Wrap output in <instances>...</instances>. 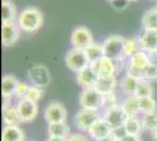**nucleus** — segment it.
I'll return each mask as SVG.
<instances>
[{"instance_id": "1", "label": "nucleus", "mask_w": 157, "mask_h": 141, "mask_svg": "<svg viewBox=\"0 0 157 141\" xmlns=\"http://www.w3.org/2000/svg\"><path fill=\"white\" fill-rule=\"evenodd\" d=\"M44 17L39 8L34 6L26 7L21 11L18 17V24H19L21 31L26 33L36 32L40 27L42 26Z\"/></svg>"}, {"instance_id": "2", "label": "nucleus", "mask_w": 157, "mask_h": 141, "mask_svg": "<svg viewBox=\"0 0 157 141\" xmlns=\"http://www.w3.org/2000/svg\"><path fill=\"white\" fill-rule=\"evenodd\" d=\"M90 67L98 73V76L117 75L124 68V61L123 59H110L105 55L98 61L90 64Z\"/></svg>"}, {"instance_id": "3", "label": "nucleus", "mask_w": 157, "mask_h": 141, "mask_svg": "<svg viewBox=\"0 0 157 141\" xmlns=\"http://www.w3.org/2000/svg\"><path fill=\"white\" fill-rule=\"evenodd\" d=\"M124 41L121 35H110L102 42V48L105 57L110 59H124Z\"/></svg>"}, {"instance_id": "4", "label": "nucleus", "mask_w": 157, "mask_h": 141, "mask_svg": "<svg viewBox=\"0 0 157 141\" xmlns=\"http://www.w3.org/2000/svg\"><path fill=\"white\" fill-rule=\"evenodd\" d=\"M78 104L81 108L98 112L101 108H103V94L98 92L95 87L82 89L78 96Z\"/></svg>"}, {"instance_id": "5", "label": "nucleus", "mask_w": 157, "mask_h": 141, "mask_svg": "<svg viewBox=\"0 0 157 141\" xmlns=\"http://www.w3.org/2000/svg\"><path fill=\"white\" fill-rule=\"evenodd\" d=\"M65 61L66 66L75 73L81 72L82 69H85L90 65L85 49H80V48H75V47L71 48L67 52L65 57Z\"/></svg>"}, {"instance_id": "6", "label": "nucleus", "mask_w": 157, "mask_h": 141, "mask_svg": "<svg viewBox=\"0 0 157 141\" xmlns=\"http://www.w3.org/2000/svg\"><path fill=\"white\" fill-rule=\"evenodd\" d=\"M27 78L32 85L41 88L47 87L52 80L49 69L45 65H41V64H36V65H33L32 67H29Z\"/></svg>"}, {"instance_id": "7", "label": "nucleus", "mask_w": 157, "mask_h": 141, "mask_svg": "<svg viewBox=\"0 0 157 141\" xmlns=\"http://www.w3.org/2000/svg\"><path fill=\"white\" fill-rule=\"evenodd\" d=\"M113 128L121 127V126H124L125 121L129 118L128 113L125 112V109L123 108L122 105H114L111 107L105 108L103 116H102Z\"/></svg>"}, {"instance_id": "8", "label": "nucleus", "mask_w": 157, "mask_h": 141, "mask_svg": "<svg viewBox=\"0 0 157 141\" xmlns=\"http://www.w3.org/2000/svg\"><path fill=\"white\" fill-rule=\"evenodd\" d=\"M71 42L73 47L80 48V49H86L92 44H94V38L93 33L89 28L85 26H78L74 28L71 35Z\"/></svg>"}, {"instance_id": "9", "label": "nucleus", "mask_w": 157, "mask_h": 141, "mask_svg": "<svg viewBox=\"0 0 157 141\" xmlns=\"http://www.w3.org/2000/svg\"><path fill=\"white\" fill-rule=\"evenodd\" d=\"M101 116L96 111L87 109V108H81L74 116V123L78 129L82 132H88L93 123L96 120H98Z\"/></svg>"}, {"instance_id": "10", "label": "nucleus", "mask_w": 157, "mask_h": 141, "mask_svg": "<svg viewBox=\"0 0 157 141\" xmlns=\"http://www.w3.org/2000/svg\"><path fill=\"white\" fill-rule=\"evenodd\" d=\"M15 107H17L18 112H19L21 122H32L38 116L39 109H38L36 102L29 100L28 98L19 99Z\"/></svg>"}, {"instance_id": "11", "label": "nucleus", "mask_w": 157, "mask_h": 141, "mask_svg": "<svg viewBox=\"0 0 157 141\" xmlns=\"http://www.w3.org/2000/svg\"><path fill=\"white\" fill-rule=\"evenodd\" d=\"M20 28L19 24H15V21L2 22L1 26V41L5 47L13 46L20 38Z\"/></svg>"}, {"instance_id": "12", "label": "nucleus", "mask_w": 157, "mask_h": 141, "mask_svg": "<svg viewBox=\"0 0 157 141\" xmlns=\"http://www.w3.org/2000/svg\"><path fill=\"white\" fill-rule=\"evenodd\" d=\"M111 132H113V127L101 116L90 126L87 133L95 141H101L110 138Z\"/></svg>"}, {"instance_id": "13", "label": "nucleus", "mask_w": 157, "mask_h": 141, "mask_svg": "<svg viewBox=\"0 0 157 141\" xmlns=\"http://www.w3.org/2000/svg\"><path fill=\"white\" fill-rule=\"evenodd\" d=\"M44 116L46 119L47 123L66 121V119H67V109H66V107L61 102L53 101L45 109Z\"/></svg>"}, {"instance_id": "14", "label": "nucleus", "mask_w": 157, "mask_h": 141, "mask_svg": "<svg viewBox=\"0 0 157 141\" xmlns=\"http://www.w3.org/2000/svg\"><path fill=\"white\" fill-rule=\"evenodd\" d=\"M98 80V73L90 67V65L87 68L82 69L81 72L76 73V82L82 89L87 88H94L96 86V82Z\"/></svg>"}, {"instance_id": "15", "label": "nucleus", "mask_w": 157, "mask_h": 141, "mask_svg": "<svg viewBox=\"0 0 157 141\" xmlns=\"http://www.w3.org/2000/svg\"><path fill=\"white\" fill-rule=\"evenodd\" d=\"M138 42L141 49L149 54L157 53V31H145L140 35Z\"/></svg>"}, {"instance_id": "16", "label": "nucleus", "mask_w": 157, "mask_h": 141, "mask_svg": "<svg viewBox=\"0 0 157 141\" xmlns=\"http://www.w3.org/2000/svg\"><path fill=\"white\" fill-rule=\"evenodd\" d=\"M117 86L118 84L116 75H110V76H98V80L96 82L95 88L102 94H107L115 92Z\"/></svg>"}, {"instance_id": "17", "label": "nucleus", "mask_w": 157, "mask_h": 141, "mask_svg": "<svg viewBox=\"0 0 157 141\" xmlns=\"http://www.w3.org/2000/svg\"><path fill=\"white\" fill-rule=\"evenodd\" d=\"M18 82H19V80L14 75H12V74L4 75L2 80H1V94H2V98H11V96H13Z\"/></svg>"}, {"instance_id": "18", "label": "nucleus", "mask_w": 157, "mask_h": 141, "mask_svg": "<svg viewBox=\"0 0 157 141\" xmlns=\"http://www.w3.org/2000/svg\"><path fill=\"white\" fill-rule=\"evenodd\" d=\"M25 134L19 126H5L1 133V141H24Z\"/></svg>"}, {"instance_id": "19", "label": "nucleus", "mask_w": 157, "mask_h": 141, "mask_svg": "<svg viewBox=\"0 0 157 141\" xmlns=\"http://www.w3.org/2000/svg\"><path fill=\"white\" fill-rule=\"evenodd\" d=\"M124 127L128 134L136 135V136H140L144 131L142 119L138 118V115H130L125 121Z\"/></svg>"}, {"instance_id": "20", "label": "nucleus", "mask_w": 157, "mask_h": 141, "mask_svg": "<svg viewBox=\"0 0 157 141\" xmlns=\"http://www.w3.org/2000/svg\"><path fill=\"white\" fill-rule=\"evenodd\" d=\"M142 27L145 31H157V10H147L142 15Z\"/></svg>"}, {"instance_id": "21", "label": "nucleus", "mask_w": 157, "mask_h": 141, "mask_svg": "<svg viewBox=\"0 0 157 141\" xmlns=\"http://www.w3.org/2000/svg\"><path fill=\"white\" fill-rule=\"evenodd\" d=\"M17 18V8L12 0L1 1V20L2 22L14 21Z\"/></svg>"}, {"instance_id": "22", "label": "nucleus", "mask_w": 157, "mask_h": 141, "mask_svg": "<svg viewBox=\"0 0 157 141\" xmlns=\"http://www.w3.org/2000/svg\"><path fill=\"white\" fill-rule=\"evenodd\" d=\"M69 134H71V129L66 121L48 123V135L49 136L67 138V136H69Z\"/></svg>"}, {"instance_id": "23", "label": "nucleus", "mask_w": 157, "mask_h": 141, "mask_svg": "<svg viewBox=\"0 0 157 141\" xmlns=\"http://www.w3.org/2000/svg\"><path fill=\"white\" fill-rule=\"evenodd\" d=\"M151 62V59L147 52L144 51H140L137 53H135L132 57L129 58V62L128 65H130L132 67L138 68V69H144Z\"/></svg>"}, {"instance_id": "24", "label": "nucleus", "mask_w": 157, "mask_h": 141, "mask_svg": "<svg viewBox=\"0 0 157 141\" xmlns=\"http://www.w3.org/2000/svg\"><path fill=\"white\" fill-rule=\"evenodd\" d=\"M137 82L138 80H136V79H134V78H131V76L125 74L124 76L121 79V81H120L118 87H120L122 93L125 94L127 96H129V95H134L135 94Z\"/></svg>"}, {"instance_id": "25", "label": "nucleus", "mask_w": 157, "mask_h": 141, "mask_svg": "<svg viewBox=\"0 0 157 141\" xmlns=\"http://www.w3.org/2000/svg\"><path fill=\"white\" fill-rule=\"evenodd\" d=\"M2 121L5 123V126H19V123L21 122L20 119L19 112L17 107H10L2 111Z\"/></svg>"}, {"instance_id": "26", "label": "nucleus", "mask_w": 157, "mask_h": 141, "mask_svg": "<svg viewBox=\"0 0 157 141\" xmlns=\"http://www.w3.org/2000/svg\"><path fill=\"white\" fill-rule=\"evenodd\" d=\"M123 108L125 109V112L128 113V115H138V113H141V108H140V98L135 96V95H129L127 96L122 104Z\"/></svg>"}, {"instance_id": "27", "label": "nucleus", "mask_w": 157, "mask_h": 141, "mask_svg": "<svg viewBox=\"0 0 157 141\" xmlns=\"http://www.w3.org/2000/svg\"><path fill=\"white\" fill-rule=\"evenodd\" d=\"M135 96L137 98H148V96H152L154 95V88L151 86L150 81L142 79L138 80L137 86H136V91H135Z\"/></svg>"}, {"instance_id": "28", "label": "nucleus", "mask_w": 157, "mask_h": 141, "mask_svg": "<svg viewBox=\"0 0 157 141\" xmlns=\"http://www.w3.org/2000/svg\"><path fill=\"white\" fill-rule=\"evenodd\" d=\"M85 52L87 54V58H88V60H89L90 64L95 62V61H98L102 57H105L102 45L96 44V42L92 44L89 47H87L85 49Z\"/></svg>"}, {"instance_id": "29", "label": "nucleus", "mask_w": 157, "mask_h": 141, "mask_svg": "<svg viewBox=\"0 0 157 141\" xmlns=\"http://www.w3.org/2000/svg\"><path fill=\"white\" fill-rule=\"evenodd\" d=\"M140 108H141V113L143 115L157 113V104L156 101L152 99V96L140 98Z\"/></svg>"}, {"instance_id": "30", "label": "nucleus", "mask_w": 157, "mask_h": 141, "mask_svg": "<svg viewBox=\"0 0 157 141\" xmlns=\"http://www.w3.org/2000/svg\"><path fill=\"white\" fill-rule=\"evenodd\" d=\"M141 49L140 42L137 39L135 38H130V39H125L124 41V58H130L135 53H137Z\"/></svg>"}, {"instance_id": "31", "label": "nucleus", "mask_w": 157, "mask_h": 141, "mask_svg": "<svg viewBox=\"0 0 157 141\" xmlns=\"http://www.w3.org/2000/svg\"><path fill=\"white\" fill-rule=\"evenodd\" d=\"M44 94H45V92H44V88L38 87V86H34V85H31V86H29V88H28V92H27L26 98H28L29 100L38 102L39 100H41V99H42Z\"/></svg>"}, {"instance_id": "32", "label": "nucleus", "mask_w": 157, "mask_h": 141, "mask_svg": "<svg viewBox=\"0 0 157 141\" xmlns=\"http://www.w3.org/2000/svg\"><path fill=\"white\" fill-rule=\"evenodd\" d=\"M143 76L145 80H156L157 79V64L151 61L150 64L143 69Z\"/></svg>"}, {"instance_id": "33", "label": "nucleus", "mask_w": 157, "mask_h": 141, "mask_svg": "<svg viewBox=\"0 0 157 141\" xmlns=\"http://www.w3.org/2000/svg\"><path fill=\"white\" fill-rule=\"evenodd\" d=\"M142 122H143L144 131H150L151 132V131L157 126V113L156 114L143 115Z\"/></svg>"}, {"instance_id": "34", "label": "nucleus", "mask_w": 157, "mask_h": 141, "mask_svg": "<svg viewBox=\"0 0 157 141\" xmlns=\"http://www.w3.org/2000/svg\"><path fill=\"white\" fill-rule=\"evenodd\" d=\"M28 88H29V85H28L27 82H25V81H19L18 85H17V88H15L14 95H15L18 99L26 98L27 92H28Z\"/></svg>"}, {"instance_id": "35", "label": "nucleus", "mask_w": 157, "mask_h": 141, "mask_svg": "<svg viewBox=\"0 0 157 141\" xmlns=\"http://www.w3.org/2000/svg\"><path fill=\"white\" fill-rule=\"evenodd\" d=\"M116 101H117L116 92L103 94V108H108L114 106V105H116Z\"/></svg>"}, {"instance_id": "36", "label": "nucleus", "mask_w": 157, "mask_h": 141, "mask_svg": "<svg viewBox=\"0 0 157 141\" xmlns=\"http://www.w3.org/2000/svg\"><path fill=\"white\" fill-rule=\"evenodd\" d=\"M127 134H128V133H127V131H125L124 126L113 128V132H111L110 139L113 141H120L121 139H122V138H124Z\"/></svg>"}, {"instance_id": "37", "label": "nucleus", "mask_w": 157, "mask_h": 141, "mask_svg": "<svg viewBox=\"0 0 157 141\" xmlns=\"http://www.w3.org/2000/svg\"><path fill=\"white\" fill-rule=\"evenodd\" d=\"M125 74L131 76V78H134V79H136V80H142V79H144L143 69H138V68L132 67L130 65H128V67H127V73Z\"/></svg>"}, {"instance_id": "38", "label": "nucleus", "mask_w": 157, "mask_h": 141, "mask_svg": "<svg viewBox=\"0 0 157 141\" xmlns=\"http://www.w3.org/2000/svg\"><path fill=\"white\" fill-rule=\"evenodd\" d=\"M66 141H88V139L81 133H73L66 138Z\"/></svg>"}, {"instance_id": "39", "label": "nucleus", "mask_w": 157, "mask_h": 141, "mask_svg": "<svg viewBox=\"0 0 157 141\" xmlns=\"http://www.w3.org/2000/svg\"><path fill=\"white\" fill-rule=\"evenodd\" d=\"M120 141H143L141 139V136H136V135H129L127 134L124 138H122Z\"/></svg>"}, {"instance_id": "40", "label": "nucleus", "mask_w": 157, "mask_h": 141, "mask_svg": "<svg viewBox=\"0 0 157 141\" xmlns=\"http://www.w3.org/2000/svg\"><path fill=\"white\" fill-rule=\"evenodd\" d=\"M12 107V101L11 98H4L2 99V111H5L7 108Z\"/></svg>"}, {"instance_id": "41", "label": "nucleus", "mask_w": 157, "mask_h": 141, "mask_svg": "<svg viewBox=\"0 0 157 141\" xmlns=\"http://www.w3.org/2000/svg\"><path fill=\"white\" fill-rule=\"evenodd\" d=\"M46 141H66V138H61V136H48Z\"/></svg>"}, {"instance_id": "42", "label": "nucleus", "mask_w": 157, "mask_h": 141, "mask_svg": "<svg viewBox=\"0 0 157 141\" xmlns=\"http://www.w3.org/2000/svg\"><path fill=\"white\" fill-rule=\"evenodd\" d=\"M150 133H151V138H152V140L157 141V126L151 131Z\"/></svg>"}, {"instance_id": "43", "label": "nucleus", "mask_w": 157, "mask_h": 141, "mask_svg": "<svg viewBox=\"0 0 157 141\" xmlns=\"http://www.w3.org/2000/svg\"><path fill=\"white\" fill-rule=\"evenodd\" d=\"M152 59H154V62H156L157 64V53L152 54Z\"/></svg>"}, {"instance_id": "44", "label": "nucleus", "mask_w": 157, "mask_h": 141, "mask_svg": "<svg viewBox=\"0 0 157 141\" xmlns=\"http://www.w3.org/2000/svg\"><path fill=\"white\" fill-rule=\"evenodd\" d=\"M127 2H134V1H138V0H125Z\"/></svg>"}, {"instance_id": "45", "label": "nucleus", "mask_w": 157, "mask_h": 141, "mask_svg": "<svg viewBox=\"0 0 157 141\" xmlns=\"http://www.w3.org/2000/svg\"><path fill=\"white\" fill-rule=\"evenodd\" d=\"M107 1H109V2H115V1H117V0H107Z\"/></svg>"}, {"instance_id": "46", "label": "nucleus", "mask_w": 157, "mask_h": 141, "mask_svg": "<svg viewBox=\"0 0 157 141\" xmlns=\"http://www.w3.org/2000/svg\"><path fill=\"white\" fill-rule=\"evenodd\" d=\"M155 8H156V10H157V6H156V7H155Z\"/></svg>"}]
</instances>
